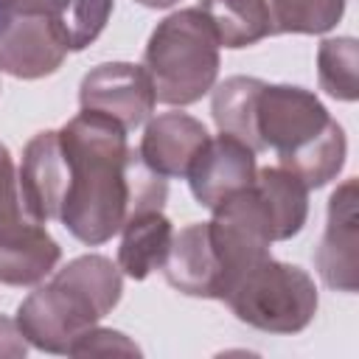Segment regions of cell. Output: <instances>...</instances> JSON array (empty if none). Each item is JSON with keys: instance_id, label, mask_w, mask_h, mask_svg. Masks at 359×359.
<instances>
[{"instance_id": "9a60e30c", "label": "cell", "mask_w": 359, "mask_h": 359, "mask_svg": "<svg viewBox=\"0 0 359 359\" xmlns=\"http://www.w3.org/2000/svg\"><path fill=\"white\" fill-rule=\"evenodd\" d=\"M121 233L123 238L118 247V269L123 275H129L132 280H143L154 269H163L174 238V227L168 216H163V210L135 213L121 227Z\"/></svg>"}, {"instance_id": "7402d4cb", "label": "cell", "mask_w": 359, "mask_h": 359, "mask_svg": "<svg viewBox=\"0 0 359 359\" xmlns=\"http://www.w3.org/2000/svg\"><path fill=\"white\" fill-rule=\"evenodd\" d=\"M28 353V342L14 320L0 314V359H20Z\"/></svg>"}, {"instance_id": "2e32d148", "label": "cell", "mask_w": 359, "mask_h": 359, "mask_svg": "<svg viewBox=\"0 0 359 359\" xmlns=\"http://www.w3.org/2000/svg\"><path fill=\"white\" fill-rule=\"evenodd\" d=\"M196 8L208 17L219 45L233 50L275 34L266 0H202Z\"/></svg>"}, {"instance_id": "d4e9b609", "label": "cell", "mask_w": 359, "mask_h": 359, "mask_svg": "<svg viewBox=\"0 0 359 359\" xmlns=\"http://www.w3.org/2000/svg\"><path fill=\"white\" fill-rule=\"evenodd\" d=\"M135 3H140V6H146V8H171V6L180 3V0H135Z\"/></svg>"}, {"instance_id": "3957f363", "label": "cell", "mask_w": 359, "mask_h": 359, "mask_svg": "<svg viewBox=\"0 0 359 359\" xmlns=\"http://www.w3.org/2000/svg\"><path fill=\"white\" fill-rule=\"evenodd\" d=\"M255 132L309 191L328 185L345 165V132L311 90L264 81L255 98Z\"/></svg>"}, {"instance_id": "cb8c5ba5", "label": "cell", "mask_w": 359, "mask_h": 359, "mask_svg": "<svg viewBox=\"0 0 359 359\" xmlns=\"http://www.w3.org/2000/svg\"><path fill=\"white\" fill-rule=\"evenodd\" d=\"M11 20H14V6H11V0H0V36H3V31L8 28Z\"/></svg>"}, {"instance_id": "e0dca14e", "label": "cell", "mask_w": 359, "mask_h": 359, "mask_svg": "<svg viewBox=\"0 0 359 359\" xmlns=\"http://www.w3.org/2000/svg\"><path fill=\"white\" fill-rule=\"evenodd\" d=\"M264 81L252 76H230L219 87H213L210 112L219 126V132L238 137L252 151H261V140L255 132V98L261 93Z\"/></svg>"}, {"instance_id": "ba28073f", "label": "cell", "mask_w": 359, "mask_h": 359, "mask_svg": "<svg viewBox=\"0 0 359 359\" xmlns=\"http://www.w3.org/2000/svg\"><path fill=\"white\" fill-rule=\"evenodd\" d=\"M356 180H345L328 199V222L314 252L317 272L328 289L353 294L359 289V216Z\"/></svg>"}, {"instance_id": "603a6c76", "label": "cell", "mask_w": 359, "mask_h": 359, "mask_svg": "<svg viewBox=\"0 0 359 359\" xmlns=\"http://www.w3.org/2000/svg\"><path fill=\"white\" fill-rule=\"evenodd\" d=\"M65 0H11L14 14H48L56 17Z\"/></svg>"}, {"instance_id": "7a4b0ae2", "label": "cell", "mask_w": 359, "mask_h": 359, "mask_svg": "<svg viewBox=\"0 0 359 359\" xmlns=\"http://www.w3.org/2000/svg\"><path fill=\"white\" fill-rule=\"evenodd\" d=\"M121 292L118 264L95 252L79 255L20 303L14 323L34 348L70 353L76 339L118 306Z\"/></svg>"}, {"instance_id": "277c9868", "label": "cell", "mask_w": 359, "mask_h": 359, "mask_svg": "<svg viewBox=\"0 0 359 359\" xmlns=\"http://www.w3.org/2000/svg\"><path fill=\"white\" fill-rule=\"evenodd\" d=\"M143 67L154 98L171 107L196 104L219 76V39L199 8H180L151 31Z\"/></svg>"}, {"instance_id": "44dd1931", "label": "cell", "mask_w": 359, "mask_h": 359, "mask_svg": "<svg viewBox=\"0 0 359 359\" xmlns=\"http://www.w3.org/2000/svg\"><path fill=\"white\" fill-rule=\"evenodd\" d=\"M67 356H140V348L121 331L93 325L76 339Z\"/></svg>"}, {"instance_id": "9c48e42d", "label": "cell", "mask_w": 359, "mask_h": 359, "mask_svg": "<svg viewBox=\"0 0 359 359\" xmlns=\"http://www.w3.org/2000/svg\"><path fill=\"white\" fill-rule=\"evenodd\" d=\"M255 171V151L238 137L222 132L216 137H208V143L196 154L188 171V185L194 199L202 208L213 210L233 194L252 185Z\"/></svg>"}, {"instance_id": "4fadbf2b", "label": "cell", "mask_w": 359, "mask_h": 359, "mask_svg": "<svg viewBox=\"0 0 359 359\" xmlns=\"http://www.w3.org/2000/svg\"><path fill=\"white\" fill-rule=\"evenodd\" d=\"M208 129L202 121L185 112H163L146 123L143 140L137 146L143 163L160 177H188L196 154L208 143Z\"/></svg>"}, {"instance_id": "8992f818", "label": "cell", "mask_w": 359, "mask_h": 359, "mask_svg": "<svg viewBox=\"0 0 359 359\" xmlns=\"http://www.w3.org/2000/svg\"><path fill=\"white\" fill-rule=\"evenodd\" d=\"M59 258L56 238L25 213L11 151L0 143V283L34 286L56 269Z\"/></svg>"}, {"instance_id": "d6986e66", "label": "cell", "mask_w": 359, "mask_h": 359, "mask_svg": "<svg viewBox=\"0 0 359 359\" xmlns=\"http://www.w3.org/2000/svg\"><path fill=\"white\" fill-rule=\"evenodd\" d=\"M275 34H325L342 14L345 0H269Z\"/></svg>"}, {"instance_id": "7c38bea8", "label": "cell", "mask_w": 359, "mask_h": 359, "mask_svg": "<svg viewBox=\"0 0 359 359\" xmlns=\"http://www.w3.org/2000/svg\"><path fill=\"white\" fill-rule=\"evenodd\" d=\"M163 272L168 286L188 297L222 300V264L213 250L208 222H194L174 233Z\"/></svg>"}, {"instance_id": "ffe728a7", "label": "cell", "mask_w": 359, "mask_h": 359, "mask_svg": "<svg viewBox=\"0 0 359 359\" xmlns=\"http://www.w3.org/2000/svg\"><path fill=\"white\" fill-rule=\"evenodd\" d=\"M112 3L115 0H65L62 3L53 20L70 50H84L98 39L104 25L109 22Z\"/></svg>"}, {"instance_id": "52a82bcc", "label": "cell", "mask_w": 359, "mask_h": 359, "mask_svg": "<svg viewBox=\"0 0 359 359\" xmlns=\"http://www.w3.org/2000/svg\"><path fill=\"white\" fill-rule=\"evenodd\" d=\"M79 104L87 112L112 118L129 132L151 115L157 98L146 67L132 62H104L81 79Z\"/></svg>"}, {"instance_id": "30bf717a", "label": "cell", "mask_w": 359, "mask_h": 359, "mask_svg": "<svg viewBox=\"0 0 359 359\" xmlns=\"http://www.w3.org/2000/svg\"><path fill=\"white\" fill-rule=\"evenodd\" d=\"M67 42L48 14H14L0 36V70L14 79H42L62 67Z\"/></svg>"}, {"instance_id": "5b68a950", "label": "cell", "mask_w": 359, "mask_h": 359, "mask_svg": "<svg viewBox=\"0 0 359 359\" xmlns=\"http://www.w3.org/2000/svg\"><path fill=\"white\" fill-rule=\"evenodd\" d=\"M224 303L258 331L297 334L317 314V289L306 269L266 255L233 283Z\"/></svg>"}, {"instance_id": "8fae6325", "label": "cell", "mask_w": 359, "mask_h": 359, "mask_svg": "<svg viewBox=\"0 0 359 359\" xmlns=\"http://www.w3.org/2000/svg\"><path fill=\"white\" fill-rule=\"evenodd\" d=\"M17 182H20L22 208L34 222L45 224L50 219H59L65 185H67V163L62 154L59 132L48 129L25 143Z\"/></svg>"}, {"instance_id": "6da1fadb", "label": "cell", "mask_w": 359, "mask_h": 359, "mask_svg": "<svg viewBox=\"0 0 359 359\" xmlns=\"http://www.w3.org/2000/svg\"><path fill=\"white\" fill-rule=\"evenodd\" d=\"M59 132L67 185L59 222L81 244H104L143 210H163L168 185L154 174L126 129L112 118L81 109Z\"/></svg>"}, {"instance_id": "ac0fdd59", "label": "cell", "mask_w": 359, "mask_h": 359, "mask_svg": "<svg viewBox=\"0 0 359 359\" xmlns=\"http://www.w3.org/2000/svg\"><path fill=\"white\" fill-rule=\"evenodd\" d=\"M317 81L337 101L359 98V48L353 36H331L320 42Z\"/></svg>"}, {"instance_id": "5bb4252c", "label": "cell", "mask_w": 359, "mask_h": 359, "mask_svg": "<svg viewBox=\"0 0 359 359\" xmlns=\"http://www.w3.org/2000/svg\"><path fill=\"white\" fill-rule=\"evenodd\" d=\"M252 194L266 216L272 241H286L303 230L309 216V188L297 174L283 165H266L255 171Z\"/></svg>"}]
</instances>
